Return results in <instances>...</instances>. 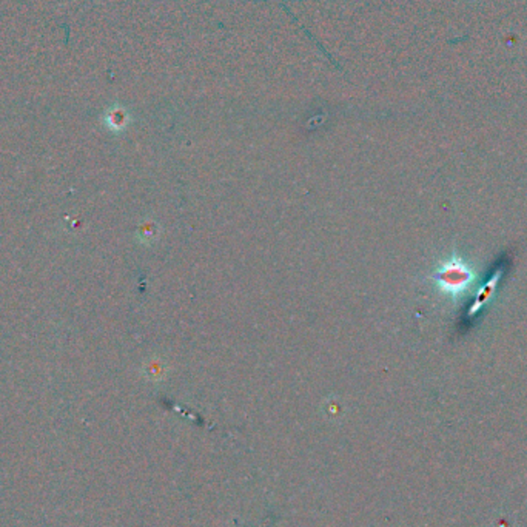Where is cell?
Segmentation results:
<instances>
[{"instance_id": "cell-1", "label": "cell", "mask_w": 527, "mask_h": 527, "mask_svg": "<svg viewBox=\"0 0 527 527\" xmlns=\"http://www.w3.org/2000/svg\"><path fill=\"white\" fill-rule=\"evenodd\" d=\"M430 278L436 284V289L439 292L457 301L466 292H469L475 282L476 273L464 259L460 258L457 253H453L449 259L438 264V267Z\"/></svg>"}, {"instance_id": "cell-2", "label": "cell", "mask_w": 527, "mask_h": 527, "mask_svg": "<svg viewBox=\"0 0 527 527\" xmlns=\"http://www.w3.org/2000/svg\"><path fill=\"white\" fill-rule=\"evenodd\" d=\"M500 278H501V270H498L497 273H495V275L489 279V281H487V282L481 287L480 292H478V294H476L474 306L470 307V316L476 315V311H478V310H481V308L487 304V302L492 301L493 293H495V290H497V284H498V281H500Z\"/></svg>"}, {"instance_id": "cell-3", "label": "cell", "mask_w": 527, "mask_h": 527, "mask_svg": "<svg viewBox=\"0 0 527 527\" xmlns=\"http://www.w3.org/2000/svg\"><path fill=\"white\" fill-rule=\"evenodd\" d=\"M126 122H129V115H126V111H125L124 108L115 107L113 110H110V111H108L107 124H108L113 130H121V129H124V126L126 125Z\"/></svg>"}]
</instances>
